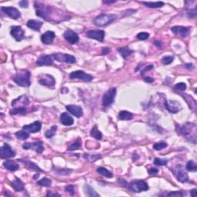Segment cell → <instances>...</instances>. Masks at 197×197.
Wrapping results in <instances>:
<instances>
[{
    "label": "cell",
    "mask_w": 197,
    "mask_h": 197,
    "mask_svg": "<svg viewBox=\"0 0 197 197\" xmlns=\"http://www.w3.org/2000/svg\"><path fill=\"white\" fill-rule=\"evenodd\" d=\"M187 13H188L189 17H192V18L195 17L197 14L196 8H194L193 9H188V10H187Z\"/></svg>",
    "instance_id": "48"
},
{
    "label": "cell",
    "mask_w": 197,
    "mask_h": 197,
    "mask_svg": "<svg viewBox=\"0 0 197 197\" xmlns=\"http://www.w3.org/2000/svg\"><path fill=\"white\" fill-rule=\"evenodd\" d=\"M96 171H97V173H100V175L107 177V178H112L113 176V173L104 167H99V168H97Z\"/></svg>",
    "instance_id": "31"
},
{
    "label": "cell",
    "mask_w": 197,
    "mask_h": 197,
    "mask_svg": "<svg viewBox=\"0 0 197 197\" xmlns=\"http://www.w3.org/2000/svg\"><path fill=\"white\" fill-rule=\"evenodd\" d=\"M171 30L173 33L180 36L181 37H186L189 34V29L183 26H173Z\"/></svg>",
    "instance_id": "20"
},
{
    "label": "cell",
    "mask_w": 197,
    "mask_h": 197,
    "mask_svg": "<svg viewBox=\"0 0 197 197\" xmlns=\"http://www.w3.org/2000/svg\"><path fill=\"white\" fill-rule=\"evenodd\" d=\"M1 10L3 11L7 16L13 19H18L21 17V13L17 9L14 7L7 6V7H1Z\"/></svg>",
    "instance_id": "13"
},
{
    "label": "cell",
    "mask_w": 197,
    "mask_h": 197,
    "mask_svg": "<svg viewBox=\"0 0 197 197\" xmlns=\"http://www.w3.org/2000/svg\"><path fill=\"white\" fill-rule=\"evenodd\" d=\"M82 146V142H81V139L80 138H78L75 142H73L72 144H71L70 146L68 147V150L69 151H73V150H76V149H79Z\"/></svg>",
    "instance_id": "35"
},
{
    "label": "cell",
    "mask_w": 197,
    "mask_h": 197,
    "mask_svg": "<svg viewBox=\"0 0 197 197\" xmlns=\"http://www.w3.org/2000/svg\"><path fill=\"white\" fill-rule=\"evenodd\" d=\"M63 37L70 44H75L79 41V36L70 29H67L66 31L64 33Z\"/></svg>",
    "instance_id": "17"
},
{
    "label": "cell",
    "mask_w": 197,
    "mask_h": 197,
    "mask_svg": "<svg viewBox=\"0 0 197 197\" xmlns=\"http://www.w3.org/2000/svg\"><path fill=\"white\" fill-rule=\"evenodd\" d=\"M116 1H103V3L105 4H111V3H115Z\"/></svg>",
    "instance_id": "59"
},
{
    "label": "cell",
    "mask_w": 197,
    "mask_h": 197,
    "mask_svg": "<svg viewBox=\"0 0 197 197\" xmlns=\"http://www.w3.org/2000/svg\"><path fill=\"white\" fill-rule=\"evenodd\" d=\"M56 37V34L52 31H47L41 36V41L44 44L49 45L52 43L54 38Z\"/></svg>",
    "instance_id": "21"
},
{
    "label": "cell",
    "mask_w": 197,
    "mask_h": 197,
    "mask_svg": "<svg viewBox=\"0 0 197 197\" xmlns=\"http://www.w3.org/2000/svg\"><path fill=\"white\" fill-rule=\"evenodd\" d=\"M118 52L121 54V56H122L123 59H126L127 57L129 56L133 52V51L129 49L128 47H122V48L118 49Z\"/></svg>",
    "instance_id": "30"
},
{
    "label": "cell",
    "mask_w": 197,
    "mask_h": 197,
    "mask_svg": "<svg viewBox=\"0 0 197 197\" xmlns=\"http://www.w3.org/2000/svg\"><path fill=\"white\" fill-rule=\"evenodd\" d=\"M153 65H149V66H147V67H146V69H144L143 71H142V72H141V73H142V75H143V73L145 72H146V71H149V70H151V69H153Z\"/></svg>",
    "instance_id": "56"
},
{
    "label": "cell",
    "mask_w": 197,
    "mask_h": 197,
    "mask_svg": "<svg viewBox=\"0 0 197 197\" xmlns=\"http://www.w3.org/2000/svg\"><path fill=\"white\" fill-rule=\"evenodd\" d=\"M16 156L15 151H13L9 145L5 143L2 147L0 148V158L1 159H9Z\"/></svg>",
    "instance_id": "11"
},
{
    "label": "cell",
    "mask_w": 197,
    "mask_h": 197,
    "mask_svg": "<svg viewBox=\"0 0 197 197\" xmlns=\"http://www.w3.org/2000/svg\"><path fill=\"white\" fill-rule=\"evenodd\" d=\"M158 172H159V170L156 168H151L148 170V173H149V174H150V175H156V174L158 173Z\"/></svg>",
    "instance_id": "50"
},
{
    "label": "cell",
    "mask_w": 197,
    "mask_h": 197,
    "mask_svg": "<svg viewBox=\"0 0 197 197\" xmlns=\"http://www.w3.org/2000/svg\"><path fill=\"white\" fill-rule=\"evenodd\" d=\"M136 37H137V39L139 40H146L147 39H149V34L148 33H144V32H142V33H138Z\"/></svg>",
    "instance_id": "44"
},
{
    "label": "cell",
    "mask_w": 197,
    "mask_h": 197,
    "mask_svg": "<svg viewBox=\"0 0 197 197\" xmlns=\"http://www.w3.org/2000/svg\"><path fill=\"white\" fill-rule=\"evenodd\" d=\"M26 109L25 107H16L10 111V115H17V114H26Z\"/></svg>",
    "instance_id": "37"
},
{
    "label": "cell",
    "mask_w": 197,
    "mask_h": 197,
    "mask_svg": "<svg viewBox=\"0 0 197 197\" xmlns=\"http://www.w3.org/2000/svg\"><path fill=\"white\" fill-rule=\"evenodd\" d=\"M19 161L22 162V163H24L26 168L29 169L31 170H35L36 172H43V170L39 167L36 164H35L33 162H30L29 160H19Z\"/></svg>",
    "instance_id": "27"
},
{
    "label": "cell",
    "mask_w": 197,
    "mask_h": 197,
    "mask_svg": "<svg viewBox=\"0 0 197 197\" xmlns=\"http://www.w3.org/2000/svg\"><path fill=\"white\" fill-rule=\"evenodd\" d=\"M11 186L16 192H22L24 190V183L19 178H16V180L12 183Z\"/></svg>",
    "instance_id": "26"
},
{
    "label": "cell",
    "mask_w": 197,
    "mask_h": 197,
    "mask_svg": "<svg viewBox=\"0 0 197 197\" xmlns=\"http://www.w3.org/2000/svg\"><path fill=\"white\" fill-rule=\"evenodd\" d=\"M60 122H62V125L69 126L74 123V119L69 114L67 113H63L60 116Z\"/></svg>",
    "instance_id": "22"
},
{
    "label": "cell",
    "mask_w": 197,
    "mask_h": 197,
    "mask_svg": "<svg viewBox=\"0 0 197 197\" xmlns=\"http://www.w3.org/2000/svg\"><path fill=\"white\" fill-rule=\"evenodd\" d=\"M173 173L177 180L181 183H186L189 181V176L184 170V167L182 165H177L173 169Z\"/></svg>",
    "instance_id": "5"
},
{
    "label": "cell",
    "mask_w": 197,
    "mask_h": 197,
    "mask_svg": "<svg viewBox=\"0 0 197 197\" xmlns=\"http://www.w3.org/2000/svg\"><path fill=\"white\" fill-rule=\"evenodd\" d=\"M90 135L92 137L97 139V140H100V139H102V138H103V134L98 129L96 126H93V128H92V129H91L90 131Z\"/></svg>",
    "instance_id": "28"
},
{
    "label": "cell",
    "mask_w": 197,
    "mask_h": 197,
    "mask_svg": "<svg viewBox=\"0 0 197 197\" xmlns=\"http://www.w3.org/2000/svg\"><path fill=\"white\" fill-rule=\"evenodd\" d=\"M39 82L41 85L46 86L49 88H53L56 84V80L53 76L49 74H41L38 77Z\"/></svg>",
    "instance_id": "7"
},
{
    "label": "cell",
    "mask_w": 197,
    "mask_h": 197,
    "mask_svg": "<svg viewBox=\"0 0 197 197\" xmlns=\"http://www.w3.org/2000/svg\"><path fill=\"white\" fill-rule=\"evenodd\" d=\"M26 25L29 29H33L35 31H40L43 26V22L39 20H35V19H29Z\"/></svg>",
    "instance_id": "24"
},
{
    "label": "cell",
    "mask_w": 197,
    "mask_h": 197,
    "mask_svg": "<svg viewBox=\"0 0 197 197\" xmlns=\"http://www.w3.org/2000/svg\"><path fill=\"white\" fill-rule=\"evenodd\" d=\"M86 195H89V196H100V195H99L98 193H96V191H95L94 189L90 186L86 185Z\"/></svg>",
    "instance_id": "40"
},
{
    "label": "cell",
    "mask_w": 197,
    "mask_h": 197,
    "mask_svg": "<svg viewBox=\"0 0 197 197\" xmlns=\"http://www.w3.org/2000/svg\"><path fill=\"white\" fill-rule=\"evenodd\" d=\"M52 57L54 59L59 62H65V63L73 64L75 63L76 59L75 57L69 54H64V53H56L52 54Z\"/></svg>",
    "instance_id": "8"
},
{
    "label": "cell",
    "mask_w": 197,
    "mask_h": 197,
    "mask_svg": "<svg viewBox=\"0 0 197 197\" xmlns=\"http://www.w3.org/2000/svg\"><path fill=\"white\" fill-rule=\"evenodd\" d=\"M116 16L113 14H102L94 19L93 22L97 26H104L110 24L115 20Z\"/></svg>",
    "instance_id": "3"
},
{
    "label": "cell",
    "mask_w": 197,
    "mask_h": 197,
    "mask_svg": "<svg viewBox=\"0 0 197 197\" xmlns=\"http://www.w3.org/2000/svg\"><path fill=\"white\" fill-rule=\"evenodd\" d=\"M10 33L12 37L17 42H21L25 38L24 31L22 30V27L19 26H12L10 29Z\"/></svg>",
    "instance_id": "12"
},
{
    "label": "cell",
    "mask_w": 197,
    "mask_h": 197,
    "mask_svg": "<svg viewBox=\"0 0 197 197\" xmlns=\"http://www.w3.org/2000/svg\"><path fill=\"white\" fill-rule=\"evenodd\" d=\"M153 80H154V79H153V78H149V77L144 78V81H145V82H149V83L153 82Z\"/></svg>",
    "instance_id": "58"
},
{
    "label": "cell",
    "mask_w": 197,
    "mask_h": 197,
    "mask_svg": "<svg viewBox=\"0 0 197 197\" xmlns=\"http://www.w3.org/2000/svg\"><path fill=\"white\" fill-rule=\"evenodd\" d=\"M190 195L193 197L197 196V189H193L190 190Z\"/></svg>",
    "instance_id": "55"
},
{
    "label": "cell",
    "mask_w": 197,
    "mask_h": 197,
    "mask_svg": "<svg viewBox=\"0 0 197 197\" xmlns=\"http://www.w3.org/2000/svg\"><path fill=\"white\" fill-rule=\"evenodd\" d=\"M41 128L42 123L40 121H36V122H33V123L24 126L22 127V129L24 130L28 131V132H31V133H36V132H40L41 130Z\"/></svg>",
    "instance_id": "18"
},
{
    "label": "cell",
    "mask_w": 197,
    "mask_h": 197,
    "mask_svg": "<svg viewBox=\"0 0 197 197\" xmlns=\"http://www.w3.org/2000/svg\"><path fill=\"white\" fill-rule=\"evenodd\" d=\"M128 187L133 192H140L143 191H147L149 189V186L143 180H133L129 184Z\"/></svg>",
    "instance_id": "4"
},
{
    "label": "cell",
    "mask_w": 197,
    "mask_h": 197,
    "mask_svg": "<svg viewBox=\"0 0 197 197\" xmlns=\"http://www.w3.org/2000/svg\"><path fill=\"white\" fill-rule=\"evenodd\" d=\"M69 77L70 79H82V80L85 81V82H90L91 80H93V77L89 74L86 73L85 72L82 70H78V71H75V72H71L70 75H69Z\"/></svg>",
    "instance_id": "9"
},
{
    "label": "cell",
    "mask_w": 197,
    "mask_h": 197,
    "mask_svg": "<svg viewBox=\"0 0 197 197\" xmlns=\"http://www.w3.org/2000/svg\"><path fill=\"white\" fill-rule=\"evenodd\" d=\"M116 95V88H111L109 89L106 93L103 96V104L104 106L108 107L112 105L114 102V99Z\"/></svg>",
    "instance_id": "6"
},
{
    "label": "cell",
    "mask_w": 197,
    "mask_h": 197,
    "mask_svg": "<svg viewBox=\"0 0 197 197\" xmlns=\"http://www.w3.org/2000/svg\"><path fill=\"white\" fill-rule=\"evenodd\" d=\"M178 132L189 141L196 143V125L193 122H186L179 126Z\"/></svg>",
    "instance_id": "1"
},
{
    "label": "cell",
    "mask_w": 197,
    "mask_h": 197,
    "mask_svg": "<svg viewBox=\"0 0 197 197\" xmlns=\"http://www.w3.org/2000/svg\"><path fill=\"white\" fill-rule=\"evenodd\" d=\"M57 126H52L50 128V129H49V130H47L46 132V133H45V135H46V137L48 138V139H49V138H52V136H53L54 135H55V133L57 131Z\"/></svg>",
    "instance_id": "39"
},
{
    "label": "cell",
    "mask_w": 197,
    "mask_h": 197,
    "mask_svg": "<svg viewBox=\"0 0 197 197\" xmlns=\"http://www.w3.org/2000/svg\"><path fill=\"white\" fill-rule=\"evenodd\" d=\"M53 63V57L52 55H43L38 59L36 61V65L38 66L43 65H51Z\"/></svg>",
    "instance_id": "15"
},
{
    "label": "cell",
    "mask_w": 197,
    "mask_h": 197,
    "mask_svg": "<svg viewBox=\"0 0 197 197\" xmlns=\"http://www.w3.org/2000/svg\"><path fill=\"white\" fill-rule=\"evenodd\" d=\"M30 76H31V73L29 71L22 69L12 76V80L19 86L22 87H29L31 84Z\"/></svg>",
    "instance_id": "2"
},
{
    "label": "cell",
    "mask_w": 197,
    "mask_h": 197,
    "mask_svg": "<svg viewBox=\"0 0 197 197\" xmlns=\"http://www.w3.org/2000/svg\"><path fill=\"white\" fill-rule=\"evenodd\" d=\"M110 52V49L109 48H107V47H106V48H103V52H102V55L103 56L107 55V54H108Z\"/></svg>",
    "instance_id": "52"
},
{
    "label": "cell",
    "mask_w": 197,
    "mask_h": 197,
    "mask_svg": "<svg viewBox=\"0 0 197 197\" xmlns=\"http://www.w3.org/2000/svg\"><path fill=\"white\" fill-rule=\"evenodd\" d=\"M46 195L47 196H49H49H56V195H57V196H60V195L59 193H56H56H52V192H49V191L47 192Z\"/></svg>",
    "instance_id": "57"
},
{
    "label": "cell",
    "mask_w": 197,
    "mask_h": 197,
    "mask_svg": "<svg viewBox=\"0 0 197 197\" xmlns=\"http://www.w3.org/2000/svg\"><path fill=\"white\" fill-rule=\"evenodd\" d=\"M16 136L17 139H21V140H25V139H27L29 137V132H26V130H21L18 131V132H16Z\"/></svg>",
    "instance_id": "34"
},
{
    "label": "cell",
    "mask_w": 197,
    "mask_h": 197,
    "mask_svg": "<svg viewBox=\"0 0 197 197\" xmlns=\"http://www.w3.org/2000/svg\"><path fill=\"white\" fill-rule=\"evenodd\" d=\"M142 3L149 8H160V7H163L164 5V2H142Z\"/></svg>",
    "instance_id": "32"
},
{
    "label": "cell",
    "mask_w": 197,
    "mask_h": 197,
    "mask_svg": "<svg viewBox=\"0 0 197 197\" xmlns=\"http://www.w3.org/2000/svg\"><path fill=\"white\" fill-rule=\"evenodd\" d=\"M169 196H176V197H181L183 196L184 193L182 191H175V192H170L168 193Z\"/></svg>",
    "instance_id": "46"
},
{
    "label": "cell",
    "mask_w": 197,
    "mask_h": 197,
    "mask_svg": "<svg viewBox=\"0 0 197 197\" xmlns=\"http://www.w3.org/2000/svg\"><path fill=\"white\" fill-rule=\"evenodd\" d=\"M29 103V99H28L27 96H21L12 102V106H16V105H20L21 106L19 107H24L25 106H27Z\"/></svg>",
    "instance_id": "23"
},
{
    "label": "cell",
    "mask_w": 197,
    "mask_h": 197,
    "mask_svg": "<svg viewBox=\"0 0 197 197\" xmlns=\"http://www.w3.org/2000/svg\"><path fill=\"white\" fill-rule=\"evenodd\" d=\"M38 185L41 186H44V187H49L51 186L52 184V181L51 180H49V178H46V177H45V178H43L42 180H39L37 182Z\"/></svg>",
    "instance_id": "36"
},
{
    "label": "cell",
    "mask_w": 197,
    "mask_h": 197,
    "mask_svg": "<svg viewBox=\"0 0 197 197\" xmlns=\"http://www.w3.org/2000/svg\"><path fill=\"white\" fill-rule=\"evenodd\" d=\"M167 146H168V145H167V143H166V142L161 141V142H156V143H155L154 145H153V149H156V150H161V149L166 148Z\"/></svg>",
    "instance_id": "41"
},
{
    "label": "cell",
    "mask_w": 197,
    "mask_h": 197,
    "mask_svg": "<svg viewBox=\"0 0 197 197\" xmlns=\"http://www.w3.org/2000/svg\"><path fill=\"white\" fill-rule=\"evenodd\" d=\"M186 168L189 172H196L197 171V165L195 164L193 160H190L187 163Z\"/></svg>",
    "instance_id": "38"
},
{
    "label": "cell",
    "mask_w": 197,
    "mask_h": 197,
    "mask_svg": "<svg viewBox=\"0 0 197 197\" xmlns=\"http://www.w3.org/2000/svg\"><path fill=\"white\" fill-rule=\"evenodd\" d=\"M184 67H185L186 69H189V70H191V69H194V65H192V64H191V63L186 64V65H184Z\"/></svg>",
    "instance_id": "51"
},
{
    "label": "cell",
    "mask_w": 197,
    "mask_h": 197,
    "mask_svg": "<svg viewBox=\"0 0 197 197\" xmlns=\"http://www.w3.org/2000/svg\"><path fill=\"white\" fill-rule=\"evenodd\" d=\"M65 190L66 192H69L71 195H72L75 192V186L73 185H69L67 186L65 188Z\"/></svg>",
    "instance_id": "47"
},
{
    "label": "cell",
    "mask_w": 197,
    "mask_h": 197,
    "mask_svg": "<svg viewBox=\"0 0 197 197\" xmlns=\"http://www.w3.org/2000/svg\"><path fill=\"white\" fill-rule=\"evenodd\" d=\"M39 176H40V173H36V175H35L34 176V177H33V178H34V180H36V177H37V178H38V177H39Z\"/></svg>",
    "instance_id": "60"
},
{
    "label": "cell",
    "mask_w": 197,
    "mask_h": 197,
    "mask_svg": "<svg viewBox=\"0 0 197 197\" xmlns=\"http://www.w3.org/2000/svg\"><path fill=\"white\" fill-rule=\"evenodd\" d=\"M66 110L72 113V115L75 116L77 118H80L83 115V111H82V107L79 106H76V105H68L65 106Z\"/></svg>",
    "instance_id": "19"
},
{
    "label": "cell",
    "mask_w": 197,
    "mask_h": 197,
    "mask_svg": "<svg viewBox=\"0 0 197 197\" xmlns=\"http://www.w3.org/2000/svg\"><path fill=\"white\" fill-rule=\"evenodd\" d=\"M174 60V56H166L161 59V62L163 65H170L173 62Z\"/></svg>",
    "instance_id": "42"
},
{
    "label": "cell",
    "mask_w": 197,
    "mask_h": 197,
    "mask_svg": "<svg viewBox=\"0 0 197 197\" xmlns=\"http://www.w3.org/2000/svg\"><path fill=\"white\" fill-rule=\"evenodd\" d=\"M153 163L156 166H166L168 163V160L165 159H160V158H156L153 161Z\"/></svg>",
    "instance_id": "43"
},
{
    "label": "cell",
    "mask_w": 197,
    "mask_h": 197,
    "mask_svg": "<svg viewBox=\"0 0 197 197\" xmlns=\"http://www.w3.org/2000/svg\"><path fill=\"white\" fill-rule=\"evenodd\" d=\"M19 5L22 8H28L29 6V2L26 0H22L21 2H19Z\"/></svg>",
    "instance_id": "49"
},
{
    "label": "cell",
    "mask_w": 197,
    "mask_h": 197,
    "mask_svg": "<svg viewBox=\"0 0 197 197\" xmlns=\"http://www.w3.org/2000/svg\"><path fill=\"white\" fill-rule=\"evenodd\" d=\"M3 166L6 170L12 172L16 171L19 168V165L13 160H5L3 163Z\"/></svg>",
    "instance_id": "25"
},
{
    "label": "cell",
    "mask_w": 197,
    "mask_h": 197,
    "mask_svg": "<svg viewBox=\"0 0 197 197\" xmlns=\"http://www.w3.org/2000/svg\"><path fill=\"white\" fill-rule=\"evenodd\" d=\"M119 184L122 186H124V187L128 186V183H127L126 181H124L123 180H119Z\"/></svg>",
    "instance_id": "53"
},
{
    "label": "cell",
    "mask_w": 197,
    "mask_h": 197,
    "mask_svg": "<svg viewBox=\"0 0 197 197\" xmlns=\"http://www.w3.org/2000/svg\"><path fill=\"white\" fill-rule=\"evenodd\" d=\"M24 149H33L38 153H42L44 150V147H43V142L40 140L35 141L34 142L29 143V142H26L23 144L22 146Z\"/></svg>",
    "instance_id": "10"
},
{
    "label": "cell",
    "mask_w": 197,
    "mask_h": 197,
    "mask_svg": "<svg viewBox=\"0 0 197 197\" xmlns=\"http://www.w3.org/2000/svg\"><path fill=\"white\" fill-rule=\"evenodd\" d=\"M118 116L119 119L121 120H131L132 119V117H133V116L129 112L123 110V111H120L119 113Z\"/></svg>",
    "instance_id": "29"
},
{
    "label": "cell",
    "mask_w": 197,
    "mask_h": 197,
    "mask_svg": "<svg viewBox=\"0 0 197 197\" xmlns=\"http://www.w3.org/2000/svg\"><path fill=\"white\" fill-rule=\"evenodd\" d=\"M86 36L90 39L103 42L105 37V32L103 30H90L86 33Z\"/></svg>",
    "instance_id": "16"
},
{
    "label": "cell",
    "mask_w": 197,
    "mask_h": 197,
    "mask_svg": "<svg viewBox=\"0 0 197 197\" xmlns=\"http://www.w3.org/2000/svg\"><path fill=\"white\" fill-rule=\"evenodd\" d=\"M174 89L180 91H185L186 89V85L183 82H180V83H177L174 86Z\"/></svg>",
    "instance_id": "45"
},
{
    "label": "cell",
    "mask_w": 197,
    "mask_h": 197,
    "mask_svg": "<svg viewBox=\"0 0 197 197\" xmlns=\"http://www.w3.org/2000/svg\"><path fill=\"white\" fill-rule=\"evenodd\" d=\"M85 159L88 160L89 162H91V163H93V162H96V160H100L101 159L102 156L99 154H89V153H86L84 155Z\"/></svg>",
    "instance_id": "33"
},
{
    "label": "cell",
    "mask_w": 197,
    "mask_h": 197,
    "mask_svg": "<svg viewBox=\"0 0 197 197\" xmlns=\"http://www.w3.org/2000/svg\"><path fill=\"white\" fill-rule=\"evenodd\" d=\"M166 109L170 112V113H177L182 110V106L179 102L175 100H170V101H166L165 103Z\"/></svg>",
    "instance_id": "14"
},
{
    "label": "cell",
    "mask_w": 197,
    "mask_h": 197,
    "mask_svg": "<svg viewBox=\"0 0 197 197\" xmlns=\"http://www.w3.org/2000/svg\"><path fill=\"white\" fill-rule=\"evenodd\" d=\"M153 43H154L155 46H157L158 48H162V46H163V43H162V42L160 41H155Z\"/></svg>",
    "instance_id": "54"
}]
</instances>
